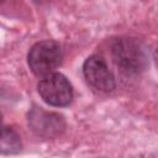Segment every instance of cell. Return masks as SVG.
I'll return each instance as SVG.
<instances>
[{
  "label": "cell",
  "mask_w": 158,
  "mask_h": 158,
  "mask_svg": "<svg viewBox=\"0 0 158 158\" xmlns=\"http://www.w3.org/2000/svg\"><path fill=\"white\" fill-rule=\"evenodd\" d=\"M63 52L54 41H41L35 43L27 54V63L31 72L37 77L53 73L62 63Z\"/></svg>",
  "instance_id": "2"
},
{
  "label": "cell",
  "mask_w": 158,
  "mask_h": 158,
  "mask_svg": "<svg viewBox=\"0 0 158 158\" xmlns=\"http://www.w3.org/2000/svg\"><path fill=\"white\" fill-rule=\"evenodd\" d=\"M83 74L88 84L94 89L109 93L115 88V78L106 60L98 54L90 56L83 64Z\"/></svg>",
  "instance_id": "5"
},
{
  "label": "cell",
  "mask_w": 158,
  "mask_h": 158,
  "mask_svg": "<svg viewBox=\"0 0 158 158\" xmlns=\"http://www.w3.org/2000/svg\"><path fill=\"white\" fill-rule=\"evenodd\" d=\"M22 143L19 133L10 127H0V154H16Z\"/></svg>",
  "instance_id": "6"
},
{
  "label": "cell",
  "mask_w": 158,
  "mask_h": 158,
  "mask_svg": "<svg viewBox=\"0 0 158 158\" xmlns=\"http://www.w3.org/2000/svg\"><path fill=\"white\" fill-rule=\"evenodd\" d=\"M28 126L31 131L43 138H56L65 128V120L62 115L33 106L28 112Z\"/></svg>",
  "instance_id": "4"
},
{
  "label": "cell",
  "mask_w": 158,
  "mask_h": 158,
  "mask_svg": "<svg viewBox=\"0 0 158 158\" xmlns=\"http://www.w3.org/2000/svg\"><path fill=\"white\" fill-rule=\"evenodd\" d=\"M38 94L42 100L56 107H63L70 104L73 99V88L69 80L60 73H49L40 80Z\"/></svg>",
  "instance_id": "3"
},
{
  "label": "cell",
  "mask_w": 158,
  "mask_h": 158,
  "mask_svg": "<svg viewBox=\"0 0 158 158\" xmlns=\"http://www.w3.org/2000/svg\"><path fill=\"white\" fill-rule=\"evenodd\" d=\"M0 122H1V114H0Z\"/></svg>",
  "instance_id": "8"
},
{
  "label": "cell",
  "mask_w": 158,
  "mask_h": 158,
  "mask_svg": "<svg viewBox=\"0 0 158 158\" xmlns=\"http://www.w3.org/2000/svg\"><path fill=\"white\" fill-rule=\"evenodd\" d=\"M4 1H5V0H0V4H2V2H4Z\"/></svg>",
  "instance_id": "7"
},
{
  "label": "cell",
  "mask_w": 158,
  "mask_h": 158,
  "mask_svg": "<svg viewBox=\"0 0 158 158\" xmlns=\"http://www.w3.org/2000/svg\"><path fill=\"white\" fill-rule=\"evenodd\" d=\"M111 56L118 69L127 75L139 74L149 65V49L133 37L116 38L111 43Z\"/></svg>",
  "instance_id": "1"
},
{
  "label": "cell",
  "mask_w": 158,
  "mask_h": 158,
  "mask_svg": "<svg viewBox=\"0 0 158 158\" xmlns=\"http://www.w3.org/2000/svg\"><path fill=\"white\" fill-rule=\"evenodd\" d=\"M35 1H42V0H35Z\"/></svg>",
  "instance_id": "9"
}]
</instances>
